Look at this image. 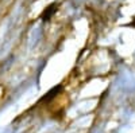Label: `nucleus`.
<instances>
[{"label": "nucleus", "instance_id": "1", "mask_svg": "<svg viewBox=\"0 0 135 133\" xmlns=\"http://www.w3.org/2000/svg\"><path fill=\"white\" fill-rule=\"evenodd\" d=\"M57 8H58V4H51V6H49L46 9L43 11V14H42V20H50V18L55 14V11H57Z\"/></svg>", "mask_w": 135, "mask_h": 133}, {"label": "nucleus", "instance_id": "2", "mask_svg": "<svg viewBox=\"0 0 135 133\" xmlns=\"http://www.w3.org/2000/svg\"><path fill=\"white\" fill-rule=\"evenodd\" d=\"M61 89H62V86H61V85H58V86L53 87L51 90H50V92H49V93H47L46 95H45V97L42 98V101H50L51 98H54L55 95H57V94H58V93L61 92Z\"/></svg>", "mask_w": 135, "mask_h": 133}]
</instances>
